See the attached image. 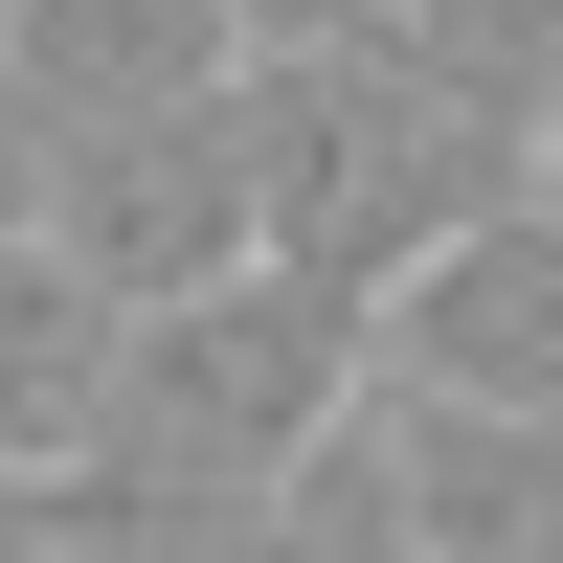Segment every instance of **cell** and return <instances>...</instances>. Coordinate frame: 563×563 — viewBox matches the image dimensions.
<instances>
[{"mask_svg":"<svg viewBox=\"0 0 563 563\" xmlns=\"http://www.w3.org/2000/svg\"><path fill=\"white\" fill-rule=\"evenodd\" d=\"M541 203H563V113H541Z\"/></svg>","mask_w":563,"mask_h":563,"instance_id":"cell-13","label":"cell"},{"mask_svg":"<svg viewBox=\"0 0 563 563\" xmlns=\"http://www.w3.org/2000/svg\"><path fill=\"white\" fill-rule=\"evenodd\" d=\"M23 90L45 135H113V113H203V90H249V0H23Z\"/></svg>","mask_w":563,"mask_h":563,"instance_id":"cell-5","label":"cell"},{"mask_svg":"<svg viewBox=\"0 0 563 563\" xmlns=\"http://www.w3.org/2000/svg\"><path fill=\"white\" fill-rule=\"evenodd\" d=\"M384 406H519V429H563V203L541 180L384 294Z\"/></svg>","mask_w":563,"mask_h":563,"instance_id":"cell-4","label":"cell"},{"mask_svg":"<svg viewBox=\"0 0 563 563\" xmlns=\"http://www.w3.org/2000/svg\"><path fill=\"white\" fill-rule=\"evenodd\" d=\"M339 23H384V0H249V45H339Z\"/></svg>","mask_w":563,"mask_h":563,"instance_id":"cell-12","label":"cell"},{"mask_svg":"<svg viewBox=\"0 0 563 563\" xmlns=\"http://www.w3.org/2000/svg\"><path fill=\"white\" fill-rule=\"evenodd\" d=\"M113 339H135V316L90 294L68 249H0V474H45V496H68L90 406H113Z\"/></svg>","mask_w":563,"mask_h":563,"instance_id":"cell-7","label":"cell"},{"mask_svg":"<svg viewBox=\"0 0 563 563\" xmlns=\"http://www.w3.org/2000/svg\"><path fill=\"white\" fill-rule=\"evenodd\" d=\"M225 563H429V519H406V451H384V406H361V429L316 451V474L271 496V519L225 541Z\"/></svg>","mask_w":563,"mask_h":563,"instance_id":"cell-8","label":"cell"},{"mask_svg":"<svg viewBox=\"0 0 563 563\" xmlns=\"http://www.w3.org/2000/svg\"><path fill=\"white\" fill-rule=\"evenodd\" d=\"M361 406H384V316H361V294H316V271L158 294L113 339L90 451H68V563H225Z\"/></svg>","mask_w":563,"mask_h":563,"instance_id":"cell-1","label":"cell"},{"mask_svg":"<svg viewBox=\"0 0 563 563\" xmlns=\"http://www.w3.org/2000/svg\"><path fill=\"white\" fill-rule=\"evenodd\" d=\"M384 451H406L429 563H563V429H519V406H384Z\"/></svg>","mask_w":563,"mask_h":563,"instance_id":"cell-6","label":"cell"},{"mask_svg":"<svg viewBox=\"0 0 563 563\" xmlns=\"http://www.w3.org/2000/svg\"><path fill=\"white\" fill-rule=\"evenodd\" d=\"M45 249H68L113 316H158V294H225V271H271V225H249V90L68 135V180H45Z\"/></svg>","mask_w":563,"mask_h":563,"instance_id":"cell-3","label":"cell"},{"mask_svg":"<svg viewBox=\"0 0 563 563\" xmlns=\"http://www.w3.org/2000/svg\"><path fill=\"white\" fill-rule=\"evenodd\" d=\"M519 180H541V135H519V113H474V90H451L406 23L249 45V225H271V271H316V294L384 316L406 271L474 249Z\"/></svg>","mask_w":563,"mask_h":563,"instance_id":"cell-2","label":"cell"},{"mask_svg":"<svg viewBox=\"0 0 563 563\" xmlns=\"http://www.w3.org/2000/svg\"><path fill=\"white\" fill-rule=\"evenodd\" d=\"M0 563H68V496L45 474H0Z\"/></svg>","mask_w":563,"mask_h":563,"instance_id":"cell-11","label":"cell"},{"mask_svg":"<svg viewBox=\"0 0 563 563\" xmlns=\"http://www.w3.org/2000/svg\"><path fill=\"white\" fill-rule=\"evenodd\" d=\"M384 23L429 45V68L474 90V113H519V135L563 113V0H384Z\"/></svg>","mask_w":563,"mask_h":563,"instance_id":"cell-9","label":"cell"},{"mask_svg":"<svg viewBox=\"0 0 563 563\" xmlns=\"http://www.w3.org/2000/svg\"><path fill=\"white\" fill-rule=\"evenodd\" d=\"M45 180H68V135H45V90H23V45H0V249H45Z\"/></svg>","mask_w":563,"mask_h":563,"instance_id":"cell-10","label":"cell"},{"mask_svg":"<svg viewBox=\"0 0 563 563\" xmlns=\"http://www.w3.org/2000/svg\"><path fill=\"white\" fill-rule=\"evenodd\" d=\"M0 23H23V0H0Z\"/></svg>","mask_w":563,"mask_h":563,"instance_id":"cell-14","label":"cell"}]
</instances>
